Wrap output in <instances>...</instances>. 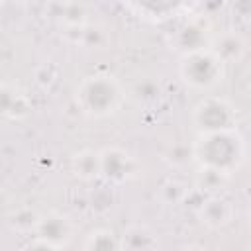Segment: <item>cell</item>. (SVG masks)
Masks as SVG:
<instances>
[{
	"label": "cell",
	"instance_id": "18",
	"mask_svg": "<svg viewBox=\"0 0 251 251\" xmlns=\"http://www.w3.org/2000/svg\"><path fill=\"white\" fill-rule=\"evenodd\" d=\"M173 251H208V249L204 245H200V243H182V245L175 247Z\"/></svg>",
	"mask_w": 251,
	"mask_h": 251
},
{
	"label": "cell",
	"instance_id": "10",
	"mask_svg": "<svg viewBox=\"0 0 251 251\" xmlns=\"http://www.w3.org/2000/svg\"><path fill=\"white\" fill-rule=\"evenodd\" d=\"M31 112L29 96L20 90L18 86H10L8 82L2 84V116L8 120H22Z\"/></svg>",
	"mask_w": 251,
	"mask_h": 251
},
{
	"label": "cell",
	"instance_id": "17",
	"mask_svg": "<svg viewBox=\"0 0 251 251\" xmlns=\"http://www.w3.org/2000/svg\"><path fill=\"white\" fill-rule=\"evenodd\" d=\"M22 251H65V249L51 241H45L37 235H31V239L22 247Z\"/></svg>",
	"mask_w": 251,
	"mask_h": 251
},
{
	"label": "cell",
	"instance_id": "19",
	"mask_svg": "<svg viewBox=\"0 0 251 251\" xmlns=\"http://www.w3.org/2000/svg\"><path fill=\"white\" fill-rule=\"evenodd\" d=\"M247 227H249V231H251V206H249V210H247Z\"/></svg>",
	"mask_w": 251,
	"mask_h": 251
},
{
	"label": "cell",
	"instance_id": "9",
	"mask_svg": "<svg viewBox=\"0 0 251 251\" xmlns=\"http://www.w3.org/2000/svg\"><path fill=\"white\" fill-rule=\"evenodd\" d=\"M210 49L226 63H239L247 53V41L243 35L235 29H224L220 33H214Z\"/></svg>",
	"mask_w": 251,
	"mask_h": 251
},
{
	"label": "cell",
	"instance_id": "7",
	"mask_svg": "<svg viewBox=\"0 0 251 251\" xmlns=\"http://www.w3.org/2000/svg\"><path fill=\"white\" fill-rule=\"evenodd\" d=\"M75 229H76L75 222L67 214L57 212V210H49V212H43L39 216V222H37L33 235L67 249L71 245V241L75 239Z\"/></svg>",
	"mask_w": 251,
	"mask_h": 251
},
{
	"label": "cell",
	"instance_id": "12",
	"mask_svg": "<svg viewBox=\"0 0 251 251\" xmlns=\"http://www.w3.org/2000/svg\"><path fill=\"white\" fill-rule=\"evenodd\" d=\"M71 173L82 180L92 182L100 178V151L96 149H80L71 157Z\"/></svg>",
	"mask_w": 251,
	"mask_h": 251
},
{
	"label": "cell",
	"instance_id": "3",
	"mask_svg": "<svg viewBox=\"0 0 251 251\" xmlns=\"http://www.w3.org/2000/svg\"><path fill=\"white\" fill-rule=\"evenodd\" d=\"M226 67L227 65L210 47H206L180 55L178 76L188 88L198 92H208L214 90L224 80Z\"/></svg>",
	"mask_w": 251,
	"mask_h": 251
},
{
	"label": "cell",
	"instance_id": "14",
	"mask_svg": "<svg viewBox=\"0 0 251 251\" xmlns=\"http://www.w3.org/2000/svg\"><path fill=\"white\" fill-rule=\"evenodd\" d=\"M159 198L163 204L167 206H178V204H186L190 198V186L186 182H182L180 178L169 176L167 180L161 182L159 186Z\"/></svg>",
	"mask_w": 251,
	"mask_h": 251
},
{
	"label": "cell",
	"instance_id": "15",
	"mask_svg": "<svg viewBox=\"0 0 251 251\" xmlns=\"http://www.w3.org/2000/svg\"><path fill=\"white\" fill-rule=\"evenodd\" d=\"M39 212H35L33 208H18L14 210L10 216H8V226L10 229L18 231V233H35V227H37V222H39Z\"/></svg>",
	"mask_w": 251,
	"mask_h": 251
},
{
	"label": "cell",
	"instance_id": "2",
	"mask_svg": "<svg viewBox=\"0 0 251 251\" xmlns=\"http://www.w3.org/2000/svg\"><path fill=\"white\" fill-rule=\"evenodd\" d=\"M75 106L90 120H104L124 106L126 90L110 73H92L82 76L73 90Z\"/></svg>",
	"mask_w": 251,
	"mask_h": 251
},
{
	"label": "cell",
	"instance_id": "8",
	"mask_svg": "<svg viewBox=\"0 0 251 251\" xmlns=\"http://www.w3.org/2000/svg\"><path fill=\"white\" fill-rule=\"evenodd\" d=\"M233 214H235L233 202L222 192L206 194L200 200V204L196 206V216H198L200 224L210 227V229L226 227L233 220Z\"/></svg>",
	"mask_w": 251,
	"mask_h": 251
},
{
	"label": "cell",
	"instance_id": "11",
	"mask_svg": "<svg viewBox=\"0 0 251 251\" xmlns=\"http://www.w3.org/2000/svg\"><path fill=\"white\" fill-rule=\"evenodd\" d=\"M120 237L124 251H157L159 247V239L155 231L143 224H133L126 227Z\"/></svg>",
	"mask_w": 251,
	"mask_h": 251
},
{
	"label": "cell",
	"instance_id": "16",
	"mask_svg": "<svg viewBox=\"0 0 251 251\" xmlns=\"http://www.w3.org/2000/svg\"><path fill=\"white\" fill-rule=\"evenodd\" d=\"M224 180H227V176H224V175H220V173H216V171L198 167L196 178H194V186H196V190H200V192L216 194V192H220V186L224 184Z\"/></svg>",
	"mask_w": 251,
	"mask_h": 251
},
{
	"label": "cell",
	"instance_id": "4",
	"mask_svg": "<svg viewBox=\"0 0 251 251\" xmlns=\"http://www.w3.org/2000/svg\"><path fill=\"white\" fill-rule=\"evenodd\" d=\"M190 122L196 133L224 131L237 127V110L235 106L218 94H208L200 98L190 110Z\"/></svg>",
	"mask_w": 251,
	"mask_h": 251
},
{
	"label": "cell",
	"instance_id": "6",
	"mask_svg": "<svg viewBox=\"0 0 251 251\" xmlns=\"http://www.w3.org/2000/svg\"><path fill=\"white\" fill-rule=\"evenodd\" d=\"M212 37H214V33L210 31V24L204 18L192 16L173 33V47L180 55H186L190 51L210 47Z\"/></svg>",
	"mask_w": 251,
	"mask_h": 251
},
{
	"label": "cell",
	"instance_id": "5",
	"mask_svg": "<svg viewBox=\"0 0 251 251\" xmlns=\"http://www.w3.org/2000/svg\"><path fill=\"white\" fill-rule=\"evenodd\" d=\"M141 167L139 161L124 147L110 145L100 149V180L112 188L124 186L137 178Z\"/></svg>",
	"mask_w": 251,
	"mask_h": 251
},
{
	"label": "cell",
	"instance_id": "1",
	"mask_svg": "<svg viewBox=\"0 0 251 251\" xmlns=\"http://www.w3.org/2000/svg\"><path fill=\"white\" fill-rule=\"evenodd\" d=\"M190 151L196 167L216 171L227 178L239 171L247 159V145L237 127L196 133L194 141L190 143Z\"/></svg>",
	"mask_w": 251,
	"mask_h": 251
},
{
	"label": "cell",
	"instance_id": "13",
	"mask_svg": "<svg viewBox=\"0 0 251 251\" xmlns=\"http://www.w3.org/2000/svg\"><path fill=\"white\" fill-rule=\"evenodd\" d=\"M82 251H124L122 237L110 227L90 229L82 239Z\"/></svg>",
	"mask_w": 251,
	"mask_h": 251
}]
</instances>
